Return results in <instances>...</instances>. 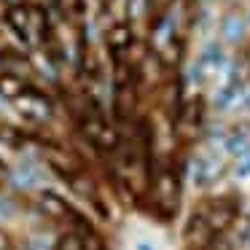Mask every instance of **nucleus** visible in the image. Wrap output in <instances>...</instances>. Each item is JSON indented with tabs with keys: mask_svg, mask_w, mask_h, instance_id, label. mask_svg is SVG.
Listing matches in <instances>:
<instances>
[{
	"mask_svg": "<svg viewBox=\"0 0 250 250\" xmlns=\"http://www.w3.org/2000/svg\"><path fill=\"white\" fill-rule=\"evenodd\" d=\"M180 175L183 172H178L172 164H156V169H153L148 194H151L153 215L162 218V221L175 218L180 207Z\"/></svg>",
	"mask_w": 250,
	"mask_h": 250,
	"instance_id": "1",
	"label": "nucleus"
},
{
	"mask_svg": "<svg viewBox=\"0 0 250 250\" xmlns=\"http://www.w3.org/2000/svg\"><path fill=\"white\" fill-rule=\"evenodd\" d=\"M223 172H226V162H223L221 153L210 151V153H194V156L188 159V164H186V175L191 178V183L196 186V188H210V186H215L218 180L223 178Z\"/></svg>",
	"mask_w": 250,
	"mask_h": 250,
	"instance_id": "2",
	"label": "nucleus"
},
{
	"mask_svg": "<svg viewBox=\"0 0 250 250\" xmlns=\"http://www.w3.org/2000/svg\"><path fill=\"white\" fill-rule=\"evenodd\" d=\"M207 103L202 94H194V97H188L183 103V108H180V116L178 121H175V135L180 137V140H196V137L205 132L207 121Z\"/></svg>",
	"mask_w": 250,
	"mask_h": 250,
	"instance_id": "3",
	"label": "nucleus"
},
{
	"mask_svg": "<svg viewBox=\"0 0 250 250\" xmlns=\"http://www.w3.org/2000/svg\"><path fill=\"white\" fill-rule=\"evenodd\" d=\"M14 105H17L19 116H22V119H27V121H33V124H43V121H49L51 113H54V105H51V100L46 97L43 92L33 89V86H30Z\"/></svg>",
	"mask_w": 250,
	"mask_h": 250,
	"instance_id": "4",
	"label": "nucleus"
},
{
	"mask_svg": "<svg viewBox=\"0 0 250 250\" xmlns=\"http://www.w3.org/2000/svg\"><path fill=\"white\" fill-rule=\"evenodd\" d=\"M248 14L237 11V8H231V11H226L221 17V22H218V35H221V43L223 46H245V41H248Z\"/></svg>",
	"mask_w": 250,
	"mask_h": 250,
	"instance_id": "5",
	"label": "nucleus"
},
{
	"mask_svg": "<svg viewBox=\"0 0 250 250\" xmlns=\"http://www.w3.org/2000/svg\"><path fill=\"white\" fill-rule=\"evenodd\" d=\"M245 94H248V89H245V76L226 78V81H221V86L215 89V94H212V108H215L218 113H226V110H231L237 103H245Z\"/></svg>",
	"mask_w": 250,
	"mask_h": 250,
	"instance_id": "6",
	"label": "nucleus"
},
{
	"mask_svg": "<svg viewBox=\"0 0 250 250\" xmlns=\"http://www.w3.org/2000/svg\"><path fill=\"white\" fill-rule=\"evenodd\" d=\"M105 41H108V49H110L113 62L116 60H126L129 51H132V46H135V35H132V27L126 22H116L113 27L108 30Z\"/></svg>",
	"mask_w": 250,
	"mask_h": 250,
	"instance_id": "7",
	"label": "nucleus"
},
{
	"mask_svg": "<svg viewBox=\"0 0 250 250\" xmlns=\"http://www.w3.org/2000/svg\"><path fill=\"white\" fill-rule=\"evenodd\" d=\"M22 159V140L11 126L0 129V172H11Z\"/></svg>",
	"mask_w": 250,
	"mask_h": 250,
	"instance_id": "8",
	"label": "nucleus"
},
{
	"mask_svg": "<svg viewBox=\"0 0 250 250\" xmlns=\"http://www.w3.org/2000/svg\"><path fill=\"white\" fill-rule=\"evenodd\" d=\"M11 180H14V186H17L19 191L38 188L41 180H43V175H41V164L35 162V159L22 156V159H19V164L11 169Z\"/></svg>",
	"mask_w": 250,
	"mask_h": 250,
	"instance_id": "9",
	"label": "nucleus"
},
{
	"mask_svg": "<svg viewBox=\"0 0 250 250\" xmlns=\"http://www.w3.org/2000/svg\"><path fill=\"white\" fill-rule=\"evenodd\" d=\"M38 210L43 212L49 221H73V215H76V210H73L60 194H54V191H41L38 194Z\"/></svg>",
	"mask_w": 250,
	"mask_h": 250,
	"instance_id": "10",
	"label": "nucleus"
},
{
	"mask_svg": "<svg viewBox=\"0 0 250 250\" xmlns=\"http://www.w3.org/2000/svg\"><path fill=\"white\" fill-rule=\"evenodd\" d=\"M221 148H223V153H226L229 159H234V162H239V159L250 156V129H248L245 124L231 126Z\"/></svg>",
	"mask_w": 250,
	"mask_h": 250,
	"instance_id": "11",
	"label": "nucleus"
},
{
	"mask_svg": "<svg viewBox=\"0 0 250 250\" xmlns=\"http://www.w3.org/2000/svg\"><path fill=\"white\" fill-rule=\"evenodd\" d=\"M196 60H199L202 65L207 67V73H210V76L223 73V67L229 65L226 46H223L221 41H207V43L202 46V51H199V57H196Z\"/></svg>",
	"mask_w": 250,
	"mask_h": 250,
	"instance_id": "12",
	"label": "nucleus"
},
{
	"mask_svg": "<svg viewBox=\"0 0 250 250\" xmlns=\"http://www.w3.org/2000/svg\"><path fill=\"white\" fill-rule=\"evenodd\" d=\"M6 22L11 24V30L22 38V43H30L27 38V27H30V8L22 6V3H14V6H8L6 11Z\"/></svg>",
	"mask_w": 250,
	"mask_h": 250,
	"instance_id": "13",
	"label": "nucleus"
},
{
	"mask_svg": "<svg viewBox=\"0 0 250 250\" xmlns=\"http://www.w3.org/2000/svg\"><path fill=\"white\" fill-rule=\"evenodd\" d=\"M27 83H24V78L22 76H17V73H8V70H3L0 73V97H6V100H11V103H17L19 97H22L24 92H27Z\"/></svg>",
	"mask_w": 250,
	"mask_h": 250,
	"instance_id": "14",
	"label": "nucleus"
},
{
	"mask_svg": "<svg viewBox=\"0 0 250 250\" xmlns=\"http://www.w3.org/2000/svg\"><path fill=\"white\" fill-rule=\"evenodd\" d=\"M57 242L60 237H51L49 231H33L24 237L22 250H57Z\"/></svg>",
	"mask_w": 250,
	"mask_h": 250,
	"instance_id": "15",
	"label": "nucleus"
},
{
	"mask_svg": "<svg viewBox=\"0 0 250 250\" xmlns=\"http://www.w3.org/2000/svg\"><path fill=\"white\" fill-rule=\"evenodd\" d=\"M175 3H178V0H146V6H148V17L153 19V17H162V14L172 11Z\"/></svg>",
	"mask_w": 250,
	"mask_h": 250,
	"instance_id": "16",
	"label": "nucleus"
},
{
	"mask_svg": "<svg viewBox=\"0 0 250 250\" xmlns=\"http://www.w3.org/2000/svg\"><path fill=\"white\" fill-rule=\"evenodd\" d=\"M231 175H234V180H250V156H245V159H239V162H234Z\"/></svg>",
	"mask_w": 250,
	"mask_h": 250,
	"instance_id": "17",
	"label": "nucleus"
},
{
	"mask_svg": "<svg viewBox=\"0 0 250 250\" xmlns=\"http://www.w3.org/2000/svg\"><path fill=\"white\" fill-rule=\"evenodd\" d=\"M17 215V205L8 196H0V221H11Z\"/></svg>",
	"mask_w": 250,
	"mask_h": 250,
	"instance_id": "18",
	"label": "nucleus"
},
{
	"mask_svg": "<svg viewBox=\"0 0 250 250\" xmlns=\"http://www.w3.org/2000/svg\"><path fill=\"white\" fill-rule=\"evenodd\" d=\"M0 250H11V242H8V237H6L3 229H0Z\"/></svg>",
	"mask_w": 250,
	"mask_h": 250,
	"instance_id": "19",
	"label": "nucleus"
},
{
	"mask_svg": "<svg viewBox=\"0 0 250 250\" xmlns=\"http://www.w3.org/2000/svg\"><path fill=\"white\" fill-rule=\"evenodd\" d=\"M135 250H156V248H153L151 242H137V248H135Z\"/></svg>",
	"mask_w": 250,
	"mask_h": 250,
	"instance_id": "20",
	"label": "nucleus"
},
{
	"mask_svg": "<svg viewBox=\"0 0 250 250\" xmlns=\"http://www.w3.org/2000/svg\"><path fill=\"white\" fill-rule=\"evenodd\" d=\"M245 108H248V110H250V92H248V94H245Z\"/></svg>",
	"mask_w": 250,
	"mask_h": 250,
	"instance_id": "21",
	"label": "nucleus"
},
{
	"mask_svg": "<svg viewBox=\"0 0 250 250\" xmlns=\"http://www.w3.org/2000/svg\"><path fill=\"white\" fill-rule=\"evenodd\" d=\"M248 248H250V237H248Z\"/></svg>",
	"mask_w": 250,
	"mask_h": 250,
	"instance_id": "22",
	"label": "nucleus"
},
{
	"mask_svg": "<svg viewBox=\"0 0 250 250\" xmlns=\"http://www.w3.org/2000/svg\"><path fill=\"white\" fill-rule=\"evenodd\" d=\"M248 22H250V11H248Z\"/></svg>",
	"mask_w": 250,
	"mask_h": 250,
	"instance_id": "23",
	"label": "nucleus"
}]
</instances>
